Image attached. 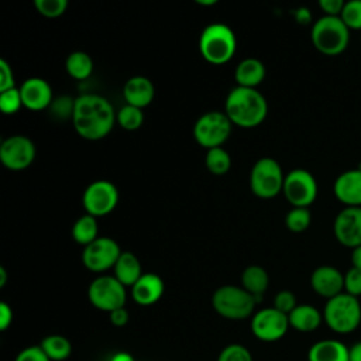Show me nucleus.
I'll list each match as a JSON object with an SVG mask.
<instances>
[{
    "instance_id": "nucleus-28",
    "label": "nucleus",
    "mask_w": 361,
    "mask_h": 361,
    "mask_svg": "<svg viewBox=\"0 0 361 361\" xmlns=\"http://www.w3.org/2000/svg\"><path fill=\"white\" fill-rule=\"evenodd\" d=\"M72 237L78 244H82L83 247L94 241L99 237V227H97L96 217L87 213L80 216L72 226Z\"/></svg>"
},
{
    "instance_id": "nucleus-36",
    "label": "nucleus",
    "mask_w": 361,
    "mask_h": 361,
    "mask_svg": "<svg viewBox=\"0 0 361 361\" xmlns=\"http://www.w3.org/2000/svg\"><path fill=\"white\" fill-rule=\"evenodd\" d=\"M298 306V302H296V296L293 292L290 290H279L275 298H274V306L276 310L285 313V314H289L295 307Z\"/></svg>"
},
{
    "instance_id": "nucleus-22",
    "label": "nucleus",
    "mask_w": 361,
    "mask_h": 361,
    "mask_svg": "<svg viewBox=\"0 0 361 361\" xmlns=\"http://www.w3.org/2000/svg\"><path fill=\"white\" fill-rule=\"evenodd\" d=\"M265 78L264 63L254 56L244 58L238 62L234 71V79L237 86L243 87H257Z\"/></svg>"
},
{
    "instance_id": "nucleus-3",
    "label": "nucleus",
    "mask_w": 361,
    "mask_h": 361,
    "mask_svg": "<svg viewBox=\"0 0 361 361\" xmlns=\"http://www.w3.org/2000/svg\"><path fill=\"white\" fill-rule=\"evenodd\" d=\"M237 49L234 31L224 23L206 25L199 37L200 55L210 63L221 65L228 62Z\"/></svg>"
},
{
    "instance_id": "nucleus-33",
    "label": "nucleus",
    "mask_w": 361,
    "mask_h": 361,
    "mask_svg": "<svg viewBox=\"0 0 361 361\" xmlns=\"http://www.w3.org/2000/svg\"><path fill=\"white\" fill-rule=\"evenodd\" d=\"M217 361H254V360H252L251 351L245 345L233 343L226 345L220 351Z\"/></svg>"
},
{
    "instance_id": "nucleus-27",
    "label": "nucleus",
    "mask_w": 361,
    "mask_h": 361,
    "mask_svg": "<svg viewBox=\"0 0 361 361\" xmlns=\"http://www.w3.org/2000/svg\"><path fill=\"white\" fill-rule=\"evenodd\" d=\"M65 69L73 79H86L93 72V59L85 51H73L66 56Z\"/></svg>"
},
{
    "instance_id": "nucleus-11",
    "label": "nucleus",
    "mask_w": 361,
    "mask_h": 361,
    "mask_svg": "<svg viewBox=\"0 0 361 361\" xmlns=\"http://www.w3.org/2000/svg\"><path fill=\"white\" fill-rule=\"evenodd\" d=\"M82 203L87 214L94 217L106 216L117 206L118 190L110 180H93L86 186L82 196Z\"/></svg>"
},
{
    "instance_id": "nucleus-18",
    "label": "nucleus",
    "mask_w": 361,
    "mask_h": 361,
    "mask_svg": "<svg viewBox=\"0 0 361 361\" xmlns=\"http://www.w3.org/2000/svg\"><path fill=\"white\" fill-rule=\"evenodd\" d=\"M23 99V106L30 110H44L52 104V89L51 85L38 76L28 78L18 87Z\"/></svg>"
},
{
    "instance_id": "nucleus-29",
    "label": "nucleus",
    "mask_w": 361,
    "mask_h": 361,
    "mask_svg": "<svg viewBox=\"0 0 361 361\" xmlns=\"http://www.w3.org/2000/svg\"><path fill=\"white\" fill-rule=\"evenodd\" d=\"M204 164L210 173L224 175L228 172L231 166V158H230V154L223 147H216V148L207 149L204 157Z\"/></svg>"
},
{
    "instance_id": "nucleus-13",
    "label": "nucleus",
    "mask_w": 361,
    "mask_h": 361,
    "mask_svg": "<svg viewBox=\"0 0 361 361\" xmlns=\"http://www.w3.org/2000/svg\"><path fill=\"white\" fill-rule=\"evenodd\" d=\"M123 251L116 240L102 235L82 251V262L92 272H104L113 268Z\"/></svg>"
},
{
    "instance_id": "nucleus-45",
    "label": "nucleus",
    "mask_w": 361,
    "mask_h": 361,
    "mask_svg": "<svg viewBox=\"0 0 361 361\" xmlns=\"http://www.w3.org/2000/svg\"><path fill=\"white\" fill-rule=\"evenodd\" d=\"M110 361H135V358L127 351H118L111 355Z\"/></svg>"
},
{
    "instance_id": "nucleus-44",
    "label": "nucleus",
    "mask_w": 361,
    "mask_h": 361,
    "mask_svg": "<svg viewBox=\"0 0 361 361\" xmlns=\"http://www.w3.org/2000/svg\"><path fill=\"white\" fill-rule=\"evenodd\" d=\"M350 361H361V341L350 347Z\"/></svg>"
},
{
    "instance_id": "nucleus-24",
    "label": "nucleus",
    "mask_w": 361,
    "mask_h": 361,
    "mask_svg": "<svg viewBox=\"0 0 361 361\" xmlns=\"http://www.w3.org/2000/svg\"><path fill=\"white\" fill-rule=\"evenodd\" d=\"M113 269L116 279H118L126 288H131L142 275L140 259L131 251H123Z\"/></svg>"
},
{
    "instance_id": "nucleus-34",
    "label": "nucleus",
    "mask_w": 361,
    "mask_h": 361,
    "mask_svg": "<svg viewBox=\"0 0 361 361\" xmlns=\"http://www.w3.org/2000/svg\"><path fill=\"white\" fill-rule=\"evenodd\" d=\"M35 8L39 14L54 18L62 16L68 8V0H35Z\"/></svg>"
},
{
    "instance_id": "nucleus-41",
    "label": "nucleus",
    "mask_w": 361,
    "mask_h": 361,
    "mask_svg": "<svg viewBox=\"0 0 361 361\" xmlns=\"http://www.w3.org/2000/svg\"><path fill=\"white\" fill-rule=\"evenodd\" d=\"M109 320L113 326L116 327H123L128 323L130 320V314H128V310L126 307H118L113 312L109 313Z\"/></svg>"
},
{
    "instance_id": "nucleus-1",
    "label": "nucleus",
    "mask_w": 361,
    "mask_h": 361,
    "mask_svg": "<svg viewBox=\"0 0 361 361\" xmlns=\"http://www.w3.org/2000/svg\"><path fill=\"white\" fill-rule=\"evenodd\" d=\"M117 113L104 96L83 93L75 99L71 118L82 138L96 141L104 138L111 131Z\"/></svg>"
},
{
    "instance_id": "nucleus-42",
    "label": "nucleus",
    "mask_w": 361,
    "mask_h": 361,
    "mask_svg": "<svg viewBox=\"0 0 361 361\" xmlns=\"http://www.w3.org/2000/svg\"><path fill=\"white\" fill-rule=\"evenodd\" d=\"M13 323V309L8 303H0V330L6 331Z\"/></svg>"
},
{
    "instance_id": "nucleus-16",
    "label": "nucleus",
    "mask_w": 361,
    "mask_h": 361,
    "mask_svg": "<svg viewBox=\"0 0 361 361\" xmlns=\"http://www.w3.org/2000/svg\"><path fill=\"white\" fill-rule=\"evenodd\" d=\"M312 289L327 300L343 293L344 275L331 265H320L310 275Z\"/></svg>"
},
{
    "instance_id": "nucleus-9",
    "label": "nucleus",
    "mask_w": 361,
    "mask_h": 361,
    "mask_svg": "<svg viewBox=\"0 0 361 361\" xmlns=\"http://www.w3.org/2000/svg\"><path fill=\"white\" fill-rule=\"evenodd\" d=\"M87 298L96 309L110 313L118 307H124L127 292L126 286L114 275H100L90 282Z\"/></svg>"
},
{
    "instance_id": "nucleus-6",
    "label": "nucleus",
    "mask_w": 361,
    "mask_h": 361,
    "mask_svg": "<svg viewBox=\"0 0 361 361\" xmlns=\"http://www.w3.org/2000/svg\"><path fill=\"white\" fill-rule=\"evenodd\" d=\"M310 38L319 52L336 56L347 49L350 42V30L340 17L323 16L312 25Z\"/></svg>"
},
{
    "instance_id": "nucleus-7",
    "label": "nucleus",
    "mask_w": 361,
    "mask_h": 361,
    "mask_svg": "<svg viewBox=\"0 0 361 361\" xmlns=\"http://www.w3.org/2000/svg\"><path fill=\"white\" fill-rule=\"evenodd\" d=\"M285 175L279 162L271 157L259 158L250 172V188L261 199L275 197L282 192Z\"/></svg>"
},
{
    "instance_id": "nucleus-26",
    "label": "nucleus",
    "mask_w": 361,
    "mask_h": 361,
    "mask_svg": "<svg viewBox=\"0 0 361 361\" xmlns=\"http://www.w3.org/2000/svg\"><path fill=\"white\" fill-rule=\"evenodd\" d=\"M39 345L51 361H65L72 354V344L62 334H49L41 340Z\"/></svg>"
},
{
    "instance_id": "nucleus-14",
    "label": "nucleus",
    "mask_w": 361,
    "mask_h": 361,
    "mask_svg": "<svg viewBox=\"0 0 361 361\" xmlns=\"http://www.w3.org/2000/svg\"><path fill=\"white\" fill-rule=\"evenodd\" d=\"M288 314L276 310L275 307H264L251 316L252 334L265 343L281 340L289 329Z\"/></svg>"
},
{
    "instance_id": "nucleus-40",
    "label": "nucleus",
    "mask_w": 361,
    "mask_h": 361,
    "mask_svg": "<svg viewBox=\"0 0 361 361\" xmlns=\"http://www.w3.org/2000/svg\"><path fill=\"white\" fill-rule=\"evenodd\" d=\"M345 1L343 0H320L319 7L323 10L324 16L330 17H340Z\"/></svg>"
},
{
    "instance_id": "nucleus-10",
    "label": "nucleus",
    "mask_w": 361,
    "mask_h": 361,
    "mask_svg": "<svg viewBox=\"0 0 361 361\" xmlns=\"http://www.w3.org/2000/svg\"><path fill=\"white\" fill-rule=\"evenodd\" d=\"M282 193L292 207H309L317 197V182L303 168H295L285 175Z\"/></svg>"
},
{
    "instance_id": "nucleus-38",
    "label": "nucleus",
    "mask_w": 361,
    "mask_h": 361,
    "mask_svg": "<svg viewBox=\"0 0 361 361\" xmlns=\"http://www.w3.org/2000/svg\"><path fill=\"white\" fill-rule=\"evenodd\" d=\"M14 361H51L48 355L44 353L41 345H30L23 348Z\"/></svg>"
},
{
    "instance_id": "nucleus-8",
    "label": "nucleus",
    "mask_w": 361,
    "mask_h": 361,
    "mask_svg": "<svg viewBox=\"0 0 361 361\" xmlns=\"http://www.w3.org/2000/svg\"><path fill=\"white\" fill-rule=\"evenodd\" d=\"M233 123L224 111L212 110L202 114L193 126V137L199 145L206 149L221 147L230 133Z\"/></svg>"
},
{
    "instance_id": "nucleus-35",
    "label": "nucleus",
    "mask_w": 361,
    "mask_h": 361,
    "mask_svg": "<svg viewBox=\"0 0 361 361\" xmlns=\"http://www.w3.org/2000/svg\"><path fill=\"white\" fill-rule=\"evenodd\" d=\"M23 106V99L20 89L11 87L8 90L0 92V109L4 114H13Z\"/></svg>"
},
{
    "instance_id": "nucleus-25",
    "label": "nucleus",
    "mask_w": 361,
    "mask_h": 361,
    "mask_svg": "<svg viewBox=\"0 0 361 361\" xmlns=\"http://www.w3.org/2000/svg\"><path fill=\"white\" fill-rule=\"evenodd\" d=\"M269 285L268 272L259 265H248L241 272V286L261 300L264 292Z\"/></svg>"
},
{
    "instance_id": "nucleus-39",
    "label": "nucleus",
    "mask_w": 361,
    "mask_h": 361,
    "mask_svg": "<svg viewBox=\"0 0 361 361\" xmlns=\"http://www.w3.org/2000/svg\"><path fill=\"white\" fill-rule=\"evenodd\" d=\"M14 86V73H13V68L10 66V63L6 59H0V92L8 90Z\"/></svg>"
},
{
    "instance_id": "nucleus-5",
    "label": "nucleus",
    "mask_w": 361,
    "mask_h": 361,
    "mask_svg": "<svg viewBox=\"0 0 361 361\" xmlns=\"http://www.w3.org/2000/svg\"><path fill=\"white\" fill-rule=\"evenodd\" d=\"M323 320L330 330L338 334L354 331L361 323V305L358 298L343 292L329 299L323 309Z\"/></svg>"
},
{
    "instance_id": "nucleus-21",
    "label": "nucleus",
    "mask_w": 361,
    "mask_h": 361,
    "mask_svg": "<svg viewBox=\"0 0 361 361\" xmlns=\"http://www.w3.org/2000/svg\"><path fill=\"white\" fill-rule=\"evenodd\" d=\"M307 361H350V348L334 338L319 340L309 348Z\"/></svg>"
},
{
    "instance_id": "nucleus-32",
    "label": "nucleus",
    "mask_w": 361,
    "mask_h": 361,
    "mask_svg": "<svg viewBox=\"0 0 361 361\" xmlns=\"http://www.w3.org/2000/svg\"><path fill=\"white\" fill-rule=\"evenodd\" d=\"M340 18L347 25L348 30L361 31V0L345 1Z\"/></svg>"
},
{
    "instance_id": "nucleus-20",
    "label": "nucleus",
    "mask_w": 361,
    "mask_h": 361,
    "mask_svg": "<svg viewBox=\"0 0 361 361\" xmlns=\"http://www.w3.org/2000/svg\"><path fill=\"white\" fill-rule=\"evenodd\" d=\"M155 94L154 83L149 78L142 75H135L127 79L123 87V96L127 104L135 106V107H145L148 106Z\"/></svg>"
},
{
    "instance_id": "nucleus-31",
    "label": "nucleus",
    "mask_w": 361,
    "mask_h": 361,
    "mask_svg": "<svg viewBox=\"0 0 361 361\" xmlns=\"http://www.w3.org/2000/svg\"><path fill=\"white\" fill-rule=\"evenodd\" d=\"M312 221L309 207H292L285 216V226L292 233H302L307 230Z\"/></svg>"
},
{
    "instance_id": "nucleus-17",
    "label": "nucleus",
    "mask_w": 361,
    "mask_h": 361,
    "mask_svg": "<svg viewBox=\"0 0 361 361\" xmlns=\"http://www.w3.org/2000/svg\"><path fill=\"white\" fill-rule=\"evenodd\" d=\"M333 193L345 207H361V168L340 173L334 180Z\"/></svg>"
},
{
    "instance_id": "nucleus-2",
    "label": "nucleus",
    "mask_w": 361,
    "mask_h": 361,
    "mask_svg": "<svg viewBox=\"0 0 361 361\" xmlns=\"http://www.w3.org/2000/svg\"><path fill=\"white\" fill-rule=\"evenodd\" d=\"M224 113L230 121L243 128L259 126L268 113V103L264 94L255 87H233L224 102Z\"/></svg>"
},
{
    "instance_id": "nucleus-47",
    "label": "nucleus",
    "mask_w": 361,
    "mask_h": 361,
    "mask_svg": "<svg viewBox=\"0 0 361 361\" xmlns=\"http://www.w3.org/2000/svg\"><path fill=\"white\" fill-rule=\"evenodd\" d=\"M7 282V271L4 267H0V288H3Z\"/></svg>"
},
{
    "instance_id": "nucleus-15",
    "label": "nucleus",
    "mask_w": 361,
    "mask_h": 361,
    "mask_svg": "<svg viewBox=\"0 0 361 361\" xmlns=\"http://www.w3.org/2000/svg\"><path fill=\"white\" fill-rule=\"evenodd\" d=\"M336 240L351 250L361 247V207H344L333 223Z\"/></svg>"
},
{
    "instance_id": "nucleus-4",
    "label": "nucleus",
    "mask_w": 361,
    "mask_h": 361,
    "mask_svg": "<svg viewBox=\"0 0 361 361\" xmlns=\"http://www.w3.org/2000/svg\"><path fill=\"white\" fill-rule=\"evenodd\" d=\"M258 299L243 286L223 285L213 292L212 306L217 314L228 320H244L254 314Z\"/></svg>"
},
{
    "instance_id": "nucleus-23",
    "label": "nucleus",
    "mask_w": 361,
    "mask_h": 361,
    "mask_svg": "<svg viewBox=\"0 0 361 361\" xmlns=\"http://www.w3.org/2000/svg\"><path fill=\"white\" fill-rule=\"evenodd\" d=\"M289 326L300 333L314 331L323 322V313L312 305H298L289 314Z\"/></svg>"
},
{
    "instance_id": "nucleus-46",
    "label": "nucleus",
    "mask_w": 361,
    "mask_h": 361,
    "mask_svg": "<svg viewBox=\"0 0 361 361\" xmlns=\"http://www.w3.org/2000/svg\"><path fill=\"white\" fill-rule=\"evenodd\" d=\"M296 16V20L300 23V24H306L309 20H310V13L306 10V8H300L295 13Z\"/></svg>"
},
{
    "instance_id": "nucleus-12",
    "label": "nucleus",
    "mask_w": 361,
    "mask_h": 361,
    "mask_svg": "<svg viewBox=\"0 0 361 361\" xmlns=\"http://www.w3.org/2000/svg\"><path fill=\"white\" fill-rule=\"evenodd\" d=\"M34 141L23 134H14L3 140L0 145V161L10 171H23L35 159Z\"/></svg>"
},
{
    "instance_id": "nucleus-43",
    "label": "nucleus",
    "mask_w": 361,
    "mask_h": 361,
    "mask_svg": "<svg viewBox=\"0 0 361 361\" xmlns=\"http://www.w3.org/2000/svg\"><path fill=\"white\" fill-rule=\"evenodd\" d=\"M351 265L361 271V247L351 250Z\"/></svg>"
},
{
    "instance_id": "nucleus-48",
    "label": "nucleus",
    "mask_w": 361,
    "mask_h": 361,
    "mask_svg": "<svg viewBox=\"0 0 361 361\" xmlns=\"http://www.w3.org/2000/svg\"><path fill=\"white\" fill-rule=\"evenodd\" d=\"M199 4H202V6H213V4H216V0H196Z\"/></svg>"
},
{
    "instance_id": "nucleus-19",
    "label": "nucleus",
    "mask_w": 361,
    "mask_h": 361,
    "mask_svg": "<svg viewBox=\"0 0 361 361\" xmlns=\"http://www.w3.org/2000/svg\"><path fill=\"white\" fill-rule=\"evenodd\" d=\"M164 289L162 278L154 272H147L131 286V296L140 306H151L162 298Z\"/></svg>"
},
{
    "instance_id": "nucleus-30",
    "label": "nucleus",
    "mask_w": 361,
    "mask_h": 361,
    "mask_svg": "<svg viewBox=\"0 0 361 361\" xmlns=\"http://www.w3.org/2000/svg\"><path fill=\"white\" fill-rule=\"evenodd\" d=\"M116 121L120 124V127H123L124 130H137L141 127V124L144 123V113L142 109L131 106V104H124L123 107H120V110L117 111L116 116Z\"/></svg>"
},
{
    "instance_id": "nucleus-37",
    "label": "nucleus",
    "mask_w": 361,
    "mask_h": 361,
    "mask_svg": "<svg viewBox=\"0 0 361 361\" xmlns=\"http://www.w3.org/2000/svg\"><path fill=\"white\" fill-rule=\"evenodd\" d=\"M344 292L358 298L361 296V271L357 268H350L344 275Z\"/></svg>"
}]
</instances>
